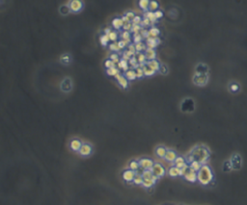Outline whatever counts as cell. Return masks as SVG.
Here are the masks:
<instances>
[{"label": "cell", "instance_id": "cell-7", "mask_svg": "<svg viewBox=\"0 0 247 205\" xmlns=\"http://www.w3.org/2000/svg\"><path fill=\"white\" fill-rule=\"evenodd\" d=\"M161 42L159 38H147L146 39V45L147 48L154 49L156 47L157 44H159Z\"/></svg>", "mask_w": 247, "mask_h": 205}, {"label": "cell", "instance_id": "cell-45", "mask_svg": "<svg viewBox=\"0 0 247 205\" xmlns=\"http://www.w3.org/2000/svg\"><path fill=\"white\" fill-rule=\"evenodd\" d=\"M131 27H132V23H131V21H130V22L124 23L122 28L124 29V31H129V30H131Z\"/></svg>", "mask_w": 247, "mask_h": 205}, {"label": "cell", "instance_id": "cell-46", "mask_svg": "<svg viewBox=\"0 0 247 205\" xmlns=\"http://www.w3.org/2000/svg\"><path fill=\"white\" fill-rule=\"evenodd\" d=\"M150 24H152V23H151V21H150V19L147 18V17H143L142 21H141V23H140V25L143 27V26H149Z\"/></svg>", "mask_w": 247, "mask_h": 205}, {"label": "cell", "instance_id": "cell-44", "mask_svg": "<svg viewBox=\"0 0 247 205\" xmlns=\"http://www.w3.org/2000/svg\"><path fill=\"white\" fill-rule=\"evenodd\" d=\"M110 60H112L114 62L115 64H118L119 62H120V58H119V56H118V54L117 53H112V54H110V58H109Z\"/></svg>", "mask_w": 247, "mask_h": 205}, {"label": "cell", "instance_id": "cell-5", "mask_svg": "<svg viewBox=\"0 0 247 205\" xmlns=\"http://www.w3.org/2000/svg\"><path fill=\"white\" fill-rule=\"evenodd\" d=\"M233 169H239L241 168V157L238 154H235L230 161Z\"/></svg>", "mask_w": 247, "mask_h": 205}, {"label": "cell", "instance_id": "cell-28", "mask_svg": "<svg viewBox=\"0 0 247 205\" xmlns=\"http://www.w3.org/2000/svg\"><path fill=\"white\" fill-rule=\"evenodd\" d=\"M141 175L143 176V178L144 179H151L152 178V176L153 175V173L152 172V169H144Z\"/></svg>", "mask_w": 247, "mask_h": 205}, {"label": "cell", "instance_id": "cell-13", "mask_svg": "<svg viewBox=\"0 0 247 205\" xmlns=\"http://www.w3.org/2000/svg\"><path fill=\"white\" fill-rule=\"evenodd\" d=\"M81 145H82V144H81V142L79 140H77V139H72L71 142H69V148H71V149L73 150V151H79Z\"/></svg>", "mask_w": 247, "mask_h": 205}, {"label": "cell", "instance_id": "cell-9", "mask_svg": "<svg viewBox=\"0 0 247 205\" xmlns=\"http://www.w3.org/2000/svg\"><path fill=\"white\" fill-rule=\"evenodd\" d=\"M93 151V148H92V146L90 145H88V144H82V145H81V148L79 149V154L81 156H89V155H91V153Z\"/></svg>", "mask_w": 247, "mask_h": 205}, {"label": "cell", "instance_id": "cell-56", "mask_svg": "<svg viewBox=\"0 0 247 205\" xmlns=\"http://www.w3.org/2000/svg\"><path fill=\"white\" fill-rule=\"evenodd\" d=\"M231 90L234 91V92L238 91V86L237 84H232V85H231Z\"/></svg>", "mask_w": 247, "mask_h": 205}, {"label": "cell", "instance_id": "cell-34", "mask_svg": "<svg viewBox=\"0 0 247 205\" xmlns=\"http://www.w3.org/2000/svg\"><path fill=\"white\" fill-rule=\"evenodd\" d=\"M143 71H144V75H147V76H151V75H153L154 74V71L153 69L152 68H150L149 67H147V65H146V67L143 68Z\"/></svg>", "mask_w": 247, "mask_h": 205}, {"label": "cell", "instance_id": "cell-14", "mask_svg": "<svg viewBox=\"0 0 247 205\" xmlns=\"http://www.w3.org/2000/svg\"><path fill=\"white\" fill-rule=\"evenodd\" d=\"M145 56L146 59H148V61L151 60H154L156 57V52L154 49H151V48H147L145 50Z\"/></svg>", "mask_w": 247, "mask_h": 205}, {"label": "cell", "instance_id": "cell-26", "mask_svg": "<svg viewBox=\"0 0 247 205\" xmlns=\"http://www.w3.org/2000/svg\"><path fill=\"white\" fill-rule=\"evenodd\" d=\"M106 73L108 75H111V76H116L117 74L120 73V69L117 67H114V68H107L106 69Z\"/></svg>", "mask_w": 247, "mask_h": 205}, {"label": "cell", "instance_id": "cell-12", "mask_svg": "<svg viewBox=\"0 0 247 205\" xmlns=\"http://www.w3.org/2000/svg\"><path fill=\"white\" fill-rule=\"evenodd\" d=\"M147 67H149L150 68H152L153 69L154 71H159V68H160V64H159V62H158L157 60H151V61H147Z\"/></svg>", "mask_w": 247, "mask_h": 205}, {"label": "cell", "instance_id": "cell-55", "mask_svg": "<svg viewBox=\"0 0 247 205\" xmlns=\"http://www.w3.org/2000/svg\"><path fill=\"white\" fill-rule=\"evenodd\" d=\"M121 18H122V20L124 21V23H126V22H130V19H129V17H127L126 15H122V17H121Z\"/></svg>", "mask_w": 247, "mask_h": 205}, {"label": "cell", "instance_id": "cell-50", "mask_svg": "<svg viewBox=\"0 0 247 205\" xmlns=\"http://www.w3.org/2000/svg\"><path fill=\"white\" fill-rule=\"evenodd\" d=\"M188 169H189V166H188L187 164H185L183 168L180 169V175L183 176V175L185 174V172H186L188 171Z\"/></svg>", "mask_w": 247, "mask_h": 205}, {"label": "cell", "instance_id": "cell-22", "mask_svg": "<svg viewBox=\"0 0 247 205\" xmlns=\"http://www.w3.org/2000/svg\"><path fill=\"white\" fill-rule=\"evenodd\" d=\"M166 152H167V149H166L165 148H163V146H158V148H156V155L158 157H160V158H164Z\"/></svg>", "mask_w": 247, "mask_h": 205}, {"label": "cell", "instance_id": "cell-35", "mask_svg": "<svg viewBox=\"0 0 247 205\" xmlns=\"http://www.w3.org/2000/svg\"><path fill=\"white\" fill-rule=\"evenodd\" d=\"M139 167H140V166H139V162L138 161L133 160V161H131L130 163H129V168H130L131 171H136V169H139Z\"/></svg>", "mask_w": 247, "mask_h": 205}, {"label": "cell", "instance_id": "cell-41", "mask_svg": "<svg viewBox=\"0 0 247 205\" xmlns=\"http://www.w3.org/2000/svg\"><path fill=\"white\" fill-rule=\"evenodd\" d=\"M142 19L143 18L140 17V15H135L132 20H131V23H132V24H135V25H140Z\"/></svg>", "mask_w": 247, "mask_h": 205}, {"label": "cell", "instance_id": "cell-20", "mask_svg": "<svg viewBox=\"0 0 247 205\" xmlns=\"http://www.w3.org/2000/svg\"><path fill=\"white\" fill-rule=\"evenodd\" d=\"M118 65V68L120 69H123V71H125V72L126 71H127L129 69V62L127 61H126V60H124V59H121L120 60V62L119 63L117 64Z\"/></svg>", "mask_w": 247, "mask_h": 205}, {"label": "cell", "instance_id": "cell-6", "mask_svg": "<svg viewBox=\"0 0 247 205\" xmlns=\"http://www.w3.org/2000/svg\"><path fill=\"white\" fill-rule=\"evenodd\" d=\"M138 162H139V166L144 169H151L154 165L153 161L149 159V158H142Z\"/></svg>", "mask_w": 247, "mask_h": 205}, {"label": "cell", "instance_id": "cell-24", "mask_svg": "<svg viewBox=\"0 0 247 205\" xmlns=\"http://www.w3.org/2000/svg\"><path fill=\"white\" fill-rule=\"evenodd\" d=\"M135 45V50H136V52H141L143 51V50H145L147 49V45L145 42H143V41H140V42H137V44H134Z\"/></svg>", "mask_w": 247, "mask_h": 205}, {"label": "cell", "instance_id": "cell-1", "mask_svg": "<svg viewBox=\"0 0 247 205\" xmlns=\"http://www.w3.org/2000/svg\"><path fill=\"white\" fill-rule=\"evenodd\" d=\"M213 179V173L210 168L207 165H203L197 172V180L202 185H208Z\"/></svg>", "mask_w": 247, "mask_h": 205}, {"label": "cell", "instance_id": "cell-30", "mask_svg": "<svg viewBox=\"0 0 247 205\" xmlns=\"http://www.w3.org/2000/svg\"><path fill=\"white\" fill-rule=\"evenodd\" d=\"M146 56H145V53H142V52H137V61L138 63H147L146 61Z\"/></svg>", "mask_w": 247, "mask_h": 205}, {"label": "cell", "instance_id": "cell-4", "mask_svg": "<svg viewBox=\"0 0 247 205\" xmlns=\"http://www.w3.org/2000/svg\"><path fill=\"white\" fill-rule=\"evenodd\" d=\"M83 8V2L80 1V0H72L69 3V9L72 12H79L80 10H82Z\"/></svg>", "mask_w": 247, "mask_h": 205}, {"label": "cell", "instance_id": "cell-2", "mask_svg": "<svg viewBox=\"0 0 247 205\" xmlns=\"http://www.w3.org/2000/svg\"><path fill=\"white\" fill-rule=\"evenodd\" d=\"M192 155L194 158H196L197 161L200 162L201 165H205V163L208 161V156H210V154H208V151L204 148H196L194 149V151H193Z\"/></svg>", "mask_w": 247, "mask_h": 205}, {"label": "cell", "instance_id": "cell-33", "mask_svg": "<svg viewBox=\"0 0 247 205\" xmlns=\"http://www.w3.org/2000/svg\"><path fill=\"white\" fill-rule=\"evenodd\" d=\"M149 10L150 11H152V12H154V11H156L158 10V2L156 1H151L150 2V5H149Z\"/></svg>", "mask_w": 247, "mask_h": 205}, {"label": "cell", "instance_id": "cell-38", "mask_svg": "<svg viewBox=\"0 0 247 205\" xmlns=\"http://www.w3.org/2000/svg\"><path fill=\"white\" fill-rule=\"evenodd\" d=\"M143 181H144V178H143V176L141 174H136L133 179V182L137 185H140L143 183Z\"/></svg>", "mask_w": 247, "mask_h": 205}, {"label": "cell", "instance_id": "cell-16", "mask_svg": "<svg viewBox=\"0 0 247 205\" xmlns=\"http://www.w3.org/2000/svg\"><path fill=\"white\" fill-rule=\"evenodd\" d=\"M149 33V37L148 38H158V35H159L160 31L158 28H156V26H152L148 31Z\"/></svg>", "mask_w": 247, "mask_h": 205}, {"label": "cell", "instance_id": "cell-18", "mask_svg": "<svg viewBox=\"0 0 247 205\" xmlns=\"http://www.w3.org/2000/svg\"><path fill=\"white\" fill-rule=\"evenodd\" d=\"M144 17H147V18H149L150 19V21L151 23H154L156 20H157V18L156 17V15H154V12H152V11H147L145 12V14H144Z\"/></svg>", "mask_w": 247, "mask_h": 205}, {"label": "cell", "instance_id": "cell-31", "mask_svg": "<svg viewBox=\"0 0 247 205\" xmlns=\"http://www.w3.org/2000/svg\"><path fill=\"white\" fill-rule=\"evenodd\" d=\"M99 41H100V44L102 45H106L107 42L109 41V37H108V35H106V34H102V36L99 37Z\"/></svg>", "mask_w": 247, "mask_h": 205}, {"label": "cell", "instance_id": "cell-8", "mask_svg": "<svg viewBox=\"0 0 247 205\" xmlns=\"http://www.w3.org/2000/svg\"><path fill=\"white\" fill-rule=\"evenodd\" d=\"M183 177L185 178V180L189 181V182H195L197 180V172L195 171H193V169L189 167L188 171L185 172V174L183 175Z\"/></svg>", "mask_w": 247, "mask_h": 205}, {"label": "cell", "instance_id": "cell-40", "mask_svg": "<svg viewBox=\"0 0 247 205\" xmlns=\"http://www.w3.org/2000/svg\"><path fill=\"white\" fill-rule=\"evenodd\" d=\"M121 38L123 40H126V41H130V33L129 31H123L121 33Z\"/></svg>", "mask_w": 247, "mask_h": 205}, {"label": "cell", "instance_id": "cell-57", "mask_svg": "<svg viewBox=\"0 0 247 205\" xmlns=\"http://www.w3.org/2000/svg\"><path fill=\"white\" fill-rule=\"evenodd\" d=\"M111 31H112V30L109 28V27H106V28L103 30V32H104L103 34H106V35H108V34H109V33L111 32Z\"/></svg>", "mask_w": 247, "mask_h": 205}, {"label": "cell", "instance_id": "cell-43", "mask_svg": "<svg viewBox=\"0 0 247 205\" xmlns=\"http://www.w3.org/2000/svg\"><path fill=\"white\" fill-rule=\"evenodd\" d=\"M115 65H116V64H115L112 60H110V59H107V60H105V62H104V65H105L106 68H114V67H116Z\"/></svg>", "mask_w": 247, "mask_h": 205}, {"label": "cell", "instance_id": "cell-15", "mask_svg": "<svg viewBox=\"0 0 247 205\" xmlns=\"http://www.w3.org/2000/svg\"><path fill=\"white\" fill-rule=\"evenodd\" d=\"M177 154L174 150H167V152L165 154V160L168 162H175L176 158H177Z\"/></svg>", "mask_w": 247, "mask_h": 205}, {"label": "cell", "instance_id": "cell-21", "mask_svg": "<svg viewBox=\"0 0 247 205\" xmlns=\"http://www.w3.org/2000/svg\"><path fill=\"white\" fill-rule=\"evenodd\" d=\"M174 163H175V167L179 168V169H181L185 164H186L185 163V159L181 156H178Z\"/></svg>", "mask_w": 247, "mask_h": 205}, {"label": "cell", "instance_id": "cell-42", "mask_svg": "<svg viewBox=\"0 0 247 205\" xmlns=\"http://www.w3.org/2000/svg\"><path fill=\"white\" fill-rule=\"evenodd\" d=\"M142 29V26L141 25H135V24H132V27H131V32H132L133 34H137V33H140V31Z\"/></svg>", "mask_w": 247, "mask_h": 205}, {"label": "cell", "instance_id": "cell-53", "mask_svg": "<svg viewBox=\"0 0 247 205\" xmlns=\"http://www.w3.org/2000/svg\"><path fill=\"white\" fill-rule=\"evenodd\" d=\"M126 17H129V18L130 19V20H132V19H133V17H135V15H135V14L133 13V12H131V11H129V12H126Z\"/></svg>", "mask_w": 247, "mask_h": 205}, {"label": "cell", "instance_id": "cell-32", "mask_svg": "<svg viewBox=\"0 0 247 205\" xmlns=\"http://www.w3.org/2000/svg\"><path fill=\"white\" fill-rule=\"evenodd\" d=\"M142 185H143V186H144L145 188H151V187H153V185H154V182L152 180V178H151V179H144V181H143Z\"/></svg>", "mask_w": 247, "mask_h": 205}, {"label": "cell", "instance_id": "cell-48", "mask_svg": "<svg viewBox=\"0 0 247 205\" xmlns=\"http://www.w3.org/2000/svg\"><path fill=\"white\" fill-rule=\"evenodd\" d=\"M223 169L225 172H229L230 169H232V165L230 163V161H227L226 163L223 165Z\"/></svg>", "mask_w": 247, "mask_h": 205}, {"label": "cell", "instance_id": "cell-19", "mask_svg": "<svg viewBox=\"0 0 247 205\" xmlns=\"http://www.w3.org/2000/svg\"><path fill=\"white\" fill-rule=\"evenodd\" d=\"M125 77L127 80H134L137 78L136 71L134 69H129L127 71L125 72Z\"/></svg>", "mask_w": 247, "mask_h": 205}, {"label": "cell", "instance_id": "cell-54", "mask_svg": "<svg viewBox=\"0 0 247 205\" xmlns=\"http://www.w3.org/2000/svg\"><path fill=\"white\" fill-rule=\"evenodd\" d=\"M159 71H160L161 73H163V74H165V73H167V68H166L164 65H160Z\"/></svg>", "mask_w": 247, "mask_h": 205}, {"label": "cell", "instance_id": "cell-49", "mask_svg": "<svg viewBox=\"0 0 247 205\" xmlns=\"http://www.w3.org/2000/svg\"><path fill=\"white\" fill-rule=\"evenodd\" d=\"M148 31L149 30H147L146 28H144V27H142V29L140 31V34H141V36L144 38V39H147L149 37V33H148Z\"/></svg>", "mask_w": 247, "mask_h": 205}, {"label": "cell", "instance_id": "cell-17", "mask_svg": "<svg viewBox=\"0 0 247 205\" xmlns=\"http://www.w3.org/2000/svg\"><path fill=\"white\" fill-rule=\"evenodd\" d=\"M123 25H124V21L122 20L121 17H114L112 19V26H113L115 29L122 28Z\"/></svg>", "mask_w": 247, "mask_h": 205}, {"label": "cell", "instance_id": "cell-23", "mask_svg": "<svg viewBox=\"0 0 247 205\" xmlns=\"http://www.w3.org/2000/svg\"><path fill=\"white\" fill-rule=\"evenodd\" d=\"M169 175L170 176H172V177H176L178 175H180V169L179 168H177V167H172V168H170L169 169Z\"/></svg>", "mask_w": 247, "mask_h": 205}, {"label": "cell", "instance_id": "cell-37", "mask_svg": "<svg viewBox=\"0 0 247 205\" xmlns=\"http://www.w3.org/2000/svg\"><path fill=\"white\" fill-rule=\"evenodd\" d=\"M118 42H119L120 48L123 49V48H125L126 46H127L130 44V41H126V40H123V39H121L120 41H118Z\"/></svg>", "mask_w": 247, "mask_h": 205}, {"label": "cell", "instance_id": "cell-11", "mask_svg": "<svg viewBox=\"0 0 247 205\" xmlns=\"http://www.w3.org/2000/svg\"><path fill=\"white\" fill-rule=\"evenodd\" d=\"M115 78H116V80L118 81L119 85H121L124 89L127 88V86H129V80L126 78L125 75H122V74H120L119 73V74H117L115 76Z\"/></svg>", "mask_w": 247, "mask_h": 205}, {"label": "cell", "instance_id": "cell-29", "mask_svg": "<svg viewBox=\"0 0 247 205\" xmlns=\"http://www.w3.org/2000/svg\"><path fill=\"white\" fill-rule=\"evenodd\" d=\"M109 49L112 50V51H115V52L121 50V48H120V46H119V42L118 41H113L112 44H109Z\"/></svg>", "mask_w": 247, "mask_h": 205}, {"label": "cell", "instance_id": "cell-25", "mask_svg": "<svg viewBox=\"0 0 247 205\" xmlns=\"http://www.w3.org/2000/svg\"><path fill=\"white\" fill-rule=\"evenodd\" d=\"M189 167H190L193 171H195L196 172H198V171L201 169V167H202V165H201L200 162H198L197 160H194L193 162H191L190 165H189Z\"/></svg>", "mask_w": 247, "mask_h": 205}, {"label": "cell", "instance_id": "cell-27", "mask_svg": "<svg viewBox=\"0 0 247 205\" xmlns=\"http://www.w3.org/2000/svg\"><path fill=\"white\" fill-rule=\"evenodd\" d=\"M138 4H139V7H140L142 10H144V11L147 12V10L149 9L150 1H149V0H140Z\"/></svg>", "mask_w": 247, "mask_h": 205}, {"label": "cell", "instance_id": "cell-52", "mask_svg": "<svg viewBox=\"0 0 247 205\" xmlns=\"http://www.w3.org/2000/svg\"><path fill=\"white\" fill-rule=\"evenodd\" d=\"M154 15H156V17L157 19L161 18L162 17H163V12L160 11V10H156V11H154Z\"/></svg>", "mask_w": 247, "mask_h": 205}, {"label": "cell", "instance_id": "cell-3", "mask_svg": "<svg viewBox=\"0 0 247 205\" xmlns=\"http://www.w3.org/2000/svg\"><path fill=\"white\" fill-rule=\"evenodd\" d=\"M152 169V172L153 173V175H156L157 176L158 178L159 177H162L164 174H165V169L164 167L162 165L160 164H158V163H156L153 166V168L151 169Z\"/></svg>", "mask_w": 247, "mask_h": 205}, {"label": "cell", "instance_id": "cell-51", "mask_svg": "<svg viewBox=\"0 0 247 205\" xmlns=\"http://www.w3.org/2000/svg\"><path fill=\"white\" fill-rule=\"evenodd\" d=\"M127 50H129L130 52H132L133 54L136 53V50H135V45L134 44H129L127 45Z\"/></svg>", "mask_w": 247, "mask_h": 205}, {"label": "cell", "instance_id": "cell-47", "mask_svg": "<svg viewBox=\"0 0 247 205\" xmlns=\"http://www.w3.org/2000/svg\"><path fill=\"white\" fill-rule=\"evenodd\" d=\"M135 71H136L137 78H141V77L144 76V71H143V68H137L136 69H135Z\"/></svg>", "mask_w": 247, "mask_h": 205}, {"label": "cell", "instance_id": "cell-10", "mask_svg": "<svg viewBox=\"0 0 247 205\" xmlns=\"http://www.w3.org/2000/svg\"><path fill=\"white\" fill-rule=\"evenodd\" d=\"M135 172L131 171V169H126L123 172V178L126 182H130V181H133L134 177H135Z\"/></svg>", "mask_w": 247, "mask_h": 205}, {"label": "cell", "instance_id": "cell-36", "mask_svg": "<svg viewBox=\"0 0 247 205\" xmlns=\"http://www.w3.org/2000/svg\"><path fill=\"white\" fill-rule=\"evenodd\" d=\"M108 37H109V41H117L118 39V33L116 31H111V32L108 34Z\"/></svg>", "mask_w": 247, "mask_h": 205}, {"label": "cell", "instance_id": "cell-39", "mask_svg": "<svg viewBox=\"0 0 247 205\" xmlns=\"http://www.w3.org/2000/svg\"><path fill=\"white\" fill-rule=\"evenodd\" d=\"M143 39H144V38L141 36L140 33L133 34V41H134V44H137V42L143 41Z\"/></svg>", "mask_w": 247, "mask_h": 205}]
</instances>
